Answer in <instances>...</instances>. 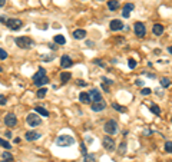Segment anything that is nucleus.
<instances>
[{
  "label": "nucleus",
  "mask_w": 172,
  "mask_h": 162,
  "mask_svg": "<svg viewBox=\"0 0 172 162\" xmlns=\"http://www.w3.org/2000/svg\"><path fill=\"white\" fill-rule=\"evenodd\" d=\"M88 93H89V99H91V102H92V103H95V102H99V100H102V95H101L99 89L93 88V89H91V90H89Z\"/></svg>",
  "instance_id": "obj_7"
},
{
  "label": "nucleus",
  "mask_w": 172,
  "mask_h": 162,
  "mask_svg": "<svg viewBox=\"0 0 172 162\" xmlns=\"http://www.w3.org/2000/svg\"><path fill=\"white\" fill-rule=\"evenodd\" d=\"M5 123H6L9 128L16 126V125H17V116L13 115V113H7V115L5 116Z\"/></svg>",
  "instance_id": "obj_9"
},
{
  "label": "nucleus",
  "mask_w": 172,
  "mask_h": 162,
  "mask_svg": "<svg viewBox=\"0 0 172 162\" xmlns=\"http://www.w3.org/2000/svg\"><path fill=\"white\" fill-rule=\"evenodd\" d=\"M109 27H111V30H113V32H118V30H122V29H123V23H122L119 19H113V20L111 22Z\"/></svg>",
  "instance_id": "obj_10"
},
{
  "label": "nucleus",
  "mask_w": 172,
  "mask_h": 162,
  "mask_svg": "<svg viewBox=\"0 0 172 162\" xmlns=\"http://www.w3.org/2000/svg\"><path fill=\"white\" fill-rule=\"evenodd\" d=\"M93 63H96V65H99V66H105V63H103L101 59H96V60H93Z\"/></svg>",
  "instance_id": "obj_40"
},
{
  "label": "nucleus",
  "mask_w": 172,
  "mask_h": 162,
  "mask_svg": "<svg viewBox=\"0 0 172 162\" xmlns=\"http://www.w3.org/2000/svg\"><path fill=\"white\" fill-rule=\"evenodd\" d=\"M0 146H3V148L7 149V151H10V148H12V145H10L7 141H5L3 138H0Z\"/></svg>",
  "instance_id": "obj_26"
},
{
  "label": "nucleus",
  "mask_w": 172,
  "mask_h": 162,
  "mask_svg": "<svg viewBox=\"0 0 172 162\" xmlns=\"http://www.w3.org/2000/svg\"><path fill=\"white\" fill-rule=\"evenodd\" d=\"M70 78H72V75H70L69 72H63V73L60 75V80H62V83H67V82L70 80Z\"/></svg>",
  "instance_id": "obj_20"
},
{
  "label": "nucleus",
  "mask_w": 172,
  "mask_h": 162,
  "mask_svg": "<svg viewBox=\"0 0 172 162\" xmlns=\"http://www.w3.org/2000/svg\"><path fill=\"white\" fill-rule=\"evenodd\" d=\"M80 153L85 156V155H88V149H86V145L85 143H80Z\"/></svg>",
  "instance_id": "obj_37"
},
{
  "label": "nucleus",
  "mask_w": 172,
  "mask_h": 162,
  "mask_svg": "<svg viewBox=\"0 0 172 162\" xmlns=\"http://www.w3.org/2000/svg\"><path fill=\"white\" fill-rule=\"evenodd\" d=\"M2 156H3V159H5V161H13V155H12L10 152H7V151H6V152H3V153H2Z\"/></svg>",
  "instance_id": "obj_31"
},
{
  "label": "nucleus",
  "mask_w": 172,
  "mask_h": 162,
  "mask_svg": "<svg viewBox=\"0 0 172 162\" xmlns=\"http://www.w3.org/2000/svg\"><path fill=\"white\" fill-rule=\"evenodd\" d=\"M143 133H145V135H151V133H152V131H149V129H146V131H145Z\"/></svg>",
  "instance_id": "obj_47"
},
{
  "label": "nucleus",
  "mask_w": 172,
  "mask_h": 162,
  "mask_svg": "<svg viewBox=\"0 0 172 162\" xmlns=\"http://www.w3.org/2000/svg\"><path fill=\"white\" fill-rule=\"evenodd\" d=\"M133 5L132 3H126L125 6H123V9H122V16L125 17V19H128L129 16H131V13H132V10H133Z\"/></svg>",
  "instance_id": "obj_11"
},
{
  "label": "nucleus",
  "mask_w": 172,
  "mask_h": 162,
  "mask_svg": "<svg viewBox=\"0 0 172 162\" xmlns=\"http://www.w3.org/2000/svg\"><path fill=\"white\" fill-rule=\"evenodd\" d=\"M60 65H62V68H70L73 65V60L70 59V56L65 55V56L60 58Z\"/></svg>",
  "instance_id": "obj_13"
},
{
  "label": "nucleus",
  "mask_w": 172,
  "mask_h": 162,
  "mask_svg": "<svg viewBox=\"0 0 172 162\" xmlns=\"http://www.w3.org/2000/svg\"><path fill=\"white\" fill-rule=\"evenodd\" d=\"M40 60H43V62H50V60H53V58H52L50 55H40Z\"/></svg>",
  "instance_id": "obj_32"
},
{
  "label": "nucleus",
  "mask_w": 172,
  "mask_h": 162,
  "mask_svg": "<svg viewBox=\"0 0 172 162\" xmlns=\"http://www.w3.org/2000/svg\"><path fill=\"white\" fill-rule=\"evenodd\" d=\"M82 162H96V156L95 155H85Z\"/></svg>",
  "instance_id": "obj_25"
},
{
  "label": "nucleus",
  "mask_w": 172,
  "mask_h": 162,
  "mask_svg": "<svg viewBox=\"0 0 172 162\" xmlns=\"http://www.w3.org/2000/svg\"><path fill=\"white\" fill-rule=\"evenodd\" d=\"M15 43L20 48V49H30L33 46V40L29 36H19L15 39Z\"/></svg>",
  "instance_id": "obj_1"
},
{
  "label": "nucleus",
  "mask_w": 172,
  "mask_h": 162,
  "mask_svg": "<svg viewBox=\"0 0 172 162\" xmlns=\"http://www.w3.org/2000/svg\"><path fill=\"white\" fill-rule=\"evenodd\" d=\"M3 162H12V161H3Z\"/></svg>",
  "instance_id": "obj_52"
},
{
  "label": "nucleus",
  "mask_w": 172,
  "mask_h": 162,
  "mask_svg": "<svg viewBox=\"0 0 172 162\" xmlns=\"http://www.w3.org/2000/svg\"><path fill=\"white\" fill-rule=\"evenodd\" d=\"M146 76H148V78H151V79H153V78H155V75H152V73H148Z\"/></svg>",
  "instance_id": "obj_48"
},
{
  "label": "nucleus",
  "mask_w": 172,
  "mask_h": 162,
  "mask_svg": "<svg viewBox=\"0 0 172 162\" xmlns=\"http://www.w3.org/2000/svg\"><path fill=\"white\" fill-rule=\"evenodd\" d=\"M86 45H88V46H91V48H93V45H95V43H93V42H91V40H89V42H86Z\"/></svg>",
  "instance_id": "obj_45"
},
{
  "label": "nucleus",
  "mask_w": 172,
  "mask_h": 162,
  "mask_svg": "<svg viewBox=\"0 0 172 162\" xmlns=\"http://www.w3.org/2000/svg\"><path fill=\"white\" fill-rule=\"evenodd\" d=\"M168 52H169V53L172 55V46H169V48H168Z\"/></svg>",
  "instance_id": "obj_50"
},
{
  "label": "nucleus",
  "mask_w": 172,
  "mask_h": 162,
  "mask_svg": "<svg viewBox=\"0 0 172 162\" xmlns=\"http://www.w3.org/2000/svg\"><path fill=\"white\" fill-rule=\"evenodd\" d=\"M151 92H152V90H151L149 88H143V89L141 90V95H142V96H148V95H151Z\"/></svg>",
  "instance_id": "obj_36"
},
{
  "label": "nucleus",
  "mask_w": 172,
  "mask_h": 162,
  "mask_svg": "<svg viewBox=\"0 0 172 162\" xmlns=\"http://www.w3.org/2000/svg\"><path fill=\"white\" fill-rule=\"evenodd\" d=\"M126 152V142H122L121 145H119V151H118V153L119 155H123Z\"/></svg>",
  "instance_id": "obj_30"
},
{
  "label": "nucleus",
  "mask_w": 172,
  "mask_h": 162,
  "mask_svg": "<svg viewBox=\"0 0 172 162\" xmlns=\"http://www.w3.org/2000/svg\"><path fill=\"white\" fill-rule=\"evenodd\" d=\"M108 7H109V10H116L119 7V2H116V0H109Z\"/></svg>",
  "instance_id": "obj_19"
},
{
  "label": "nucleus",
  "mask_w": 172,
  "mask_h": 162,
  "mask_svg": "<svg viewBox=\"0 0 172 162\" xmlns=\"http://www.w3.org/2000/svg\"><path fill=\"white\" fill-rule=\"evenodd\" d=\"M0 105H2V106L6 105V98H5L3 95H0Z\"/></svg>",
  "instance_id": "obj_39"
},
{
  "label": "nucleus",
  "mask_w": 172,
  "mask_h": 162,
  "mask_svg": "<svg viewBox=\"0 0 172 162\" xmlns=\"http://www.w3.org/2000/svg\"><path fill=\"white\" fill-rule=\"evenodd\" d=\"M25 138H26L27 141H37V139L40 138V133H39V132H35V131H29V132H26Z\"/></svg>",
  "instance_id": "obj_15"
},
{
  "label": "nucleus",
  "mask_w": 172,
  "mask_h": 162,
  "mask_svg": "<svg viewBox=\"0 0 172 162\" xmlns=\"http://www.w3.org/2000/svg\"><path fill=\"white\" fill-rule=\"evenodd\" d=\"M128 66H129L131 69H135V68H136V60H135V59H129V60H128Z\"/></svg>",
  "instance_id": "obj_35"
},
{
  "label": "nucleus",
  "mask_w": 172,
  "mask_h": 162,
  "mask_svg": "<svg viewBox=\"0 0 172 162\" xmlns=\"http://www.w3.org/2000/svg\"><path fill=\"white\" fill-rule=\"evenodd\" d=\"M102 143H103V148H105L106 151H113V149H115V141H113L109 135H106V136L102 139Z\"/></svg>",
  "instance_id": "obj_8"
},
{
  "label": "nucleus",
  "mask_w": 172,
  "mask_h": 162,
  "mask_svg": "<svg viewBox=\"0 0 172 162\" xmlns=\"http://www.w3.org/2000/svg\"><path fill=\"white\" fill-rule=\"evenodd\" d=\"M46 93H47V89H46V88H42V89H39V90H37L36 96H37L39 99H42V98H45V96H46Z\"/></svg>",
  "instance_id": "obj_28"
},
{
  "label": "nucleus",
  "mask_w": 172,
  "mask_h": 162,
  "mask_svg": "<svg viewBox=\"0 0 172 162\" xmlns=\"http://www.w3.org/2000/svg\"><path fill=\"white\" fill-rule=\"evenodd\" d=\"M0 59H2V60H6V59H7V52L3 50L2 48H0Z\"/></svg>",
  "instance_id": "obj_34"
},
{
  "label": "nucleus",
  "mask_w": 172,
  "mask_h": 162,
  "mask_svg": "<svg viewBox=\"0 0 172 162\" xmlns=\"http://www.w3.org/2000/svg\"><path fill=\"white\" fill-rule=\"evenodd\" d=\"M161 86H162V88H169V86H171V79H168V78H161Z\"/></svg>",
  "instance_id": "obj_24"
},
{
  "label": "nucleus",
  "mask_w": 172,
  "mask_h": 162,
  "mask_svg": "<svg viewBox=\"0 0 172 162\" xmlns=\"http://www.w3.org/2000/svg\"><path fill=\"white\" fill-rule=\"evenodd\" d=\"M116 2H119V0H116Z\"/></svg>",
  "instance_id": "obj_53"
},
{
  "label": "nucleus",
  "mask_w": 172,
  "mask_h": 162,
  "mask_svg": "<svg viewBox=\"0 0 172 162\" xmlns=\"http://www.w3.org/2000/svg\"><path fill=\"white\" fill-rule=\"evenodd\" d=\"M112 108L116 109L118 112H126V108H125V106H121V105H118V103H112Z\"/></svg>",
  "instance_id": "obj_29"
},
{
  "label": "nucleus",
  "mask_w": 172,
  "mask_h": 162,
  "mask_svg": "<svg viewBox=\"0 0 172 162\" xmlns=\"http://www.w3.org/2000/svg\"><path fill=\"white\" fill-rule=\"evenodd\" d=\"M79 100H80L82 103H89V102H91L89 93H88V92H82V93L79 95Z\"/></svg>",
  "instance_id": "obj_18"
},
{
  "label": "nucleus",
  "mask_w": 172,
  "mask_h": 162,
  "mask_svg": "<svg viewBox=\"0 0 172 162\" xmlns=\"http://www.w3.org/2000/svg\"><path fill=\"white\" fill-rule=\"evenodd\" d=\"M77 85L83 88V86H86V82H83V80H77Z\"/></svg>",
  "instance_id": "obj_42"
},
{
  "label": "nucleus",
  "mask_w": 172,
  "mask_h": 162,
  "mask_svg": "<svg viewBox=\"0 0 172 162\" xmlns=\"http://www.w3.org/2000/svg\"><path fill=\"white\" fill-rule=\"evenodd\" d=\"M45 76H46V70H45L43 68H40V69H39L35 75H33V80H35V82H37V80H40V79H42V78H45Z\"/></svg>",
  "instance_id": "obj_17"
},
{
  "label": "nucleus",
  "mask_w": 172,
  "mask_h": 162,
  "mask_svg": "<svg viewBox=\"0 0 172 162\" xmlns=\"http://www.w3.org/2000/svg\"><path fill=\"white\" fill-rule=\"evenodd\" d=\"M49 48H50L52 50H56V49H57V45H56V43H53V45L50 43V45H49Z\"/></svg>",
  "instance_id": "obj_41"
},
{
  "label": "nucleus",
  "mask_w": 172,
  "mask_h": 162,
  "mask_svg": "<svg viewBox=\"0 0 172 162\" xmlns=\"http://www.w3.org/2000/svg\"><path fill=\"white\" fill-rule=\"evenodd\" d=\"M75 143V139L70 135H60L56 139V145L57 146H70Z\"/></svg>",
  "instance_id": "obj_2"
},
{
  "label": "nucleus",
  "mask_w": 172,
  "mask_h": 162,
  "mask_svg": "<svg viewBox=\"0 0 172 162\" xmlns=\"http://www.w3.org/2000/svg\"><path fill=\"white\" fill-rule=\"evenodd\" d=\"M26 122L29 123V126L36 128V126H39V125L42 123V119H40V116H37L36 113H29L27 118H26Z\"/></svg>",
  "instance_id": "obj_4"
},
{
  "label": "nucleus",
  "mask_w": 172,
  "mask_h": 162,
  "mask_svg": "<svg viewBox=\"0 0 172 162\" xmlns=\"http://www.w3.org/2000/svg\"><path fill=\"white\" fill-rule=\"evenodd\" d=\"M165 151L169 152V153H172V141H168V142L165 143Z\"/></svg>",
  "instance_id": "obj_33"
},
{
  "label": "nucleus",
  "mask_w": 172,
  "mask_h": 162,
  "mask_svg": "<svg viewBox=\"0 0 172 162\" xmlns=\"http://www.w3.org/2000/svg\"><path fill=\"white\" fill-rule=\"evenodd\" d=\"M13 141H15V143H19V142H20V138H16V139H13Z\"/></svg>",
  "instance_id": "obj_49"
},
{
  "label": "nucleus",
  "mask_w": 172,
  "mask_h": 162,
  "mask_svg": "<svg viewBox=\"0 0 172 162\" xmlns=\"http://www.w3.org/2000/svg\"><path fill=\"white\" fill-rule=\"evenodd\" d=\"M92 110H95V112H101V110H103L105 108H106V102L102 99V100H99V102H95V103H92Z\"/></svg>",
  "instance_id": "obj_12"
},
{
  "label": "nucleus",
  "mask_w": 172,
  "mask_h": 162,
  "mask_svg": "<svg viewBox=\"0 0 172 162\" xmlns=\"http://www.w3.org/2000/svg\"><path fill=\"white\" fill-rule=\"evenodd\" d=\"M103 129H105V132H106L109 136H111V135H115V133L118 132V122L113 120V119H111V120H108V122L105 123Z\"/></svg>",
  "instance_id": "obj_3"
},
{
  "label": "nucleus",
  "mask_w": 172,
  "mask_h": 162,
  "mask_svg": "<svg viewBox=\"0 0 172 162\" xmlns=\"http://www.w3.org/2000/svg\"><path fill=\"white\" fill-rule=\"evenodd\" d=\"M135 83H136L138 86H142V85H143V82H142V80H139V79H138V80H136Z\"/></svg>",
  "instance_id": "obj_43"
},
{
  "label": "nucleus",
  "mask_w": 172,
  "mask_h": 162,
  "mask_svg": "<svg viewBox=\"0 0 172 162\" xmlns=\"http://www.w3.org/2000/svg\"><path fill=\"white\" fill-rule=\"evenodd\" d=\"M35 110H36V113H39V115H42V116H46V118L49 116V110H46V109L42 108V106H37Z\"/></svg>",
  "instance_id": "obj_22"
},
{
  "label": "nucleus",
  "mask_w": 172,
  "mask_h": 162,
  "mask_svg": "<svg viewBox=\"0 0 172 162\" xmlns=\"http://www.w3.org/2000/svg\"><path fill=\"white\" fill-rule=\"evenodd\" d=\"M102 80H103V83H106V85H112L113 83V80H111V79H108V78H102Z\"/></svg>",
  "instance_id": "obj_38"
},
{
  "label": "nucleus",
  "mask_w": 172,
  "mask_h": 162,
  "mask_svg": "<svg viewBox=\"0 0 172 162\" xmlns=\"http://www.w3.org/2000/svg\"><path fill=\"white\" fill-rule=\"evenodd\" d=\"M152 32H153V35H155V36H161V35L163 33V26H162V25H159V23H155V25H153V27H152Z\"/></svg>",
  "instance_id": "obj_16"
},
{
  "label": "nucleus",
  "mask_w": 172,
  "mask_h": 162,
  "mask_svg": "<svg viewBox=\"0 0 172 162\" xmlns=\"http://www.w3.org/2000/svg\"><path fill=\"white\" fill-rule=\"evenodd\" d=\"M46 83H49V79L45 76V78H42L40 80H37V82H35V85L37 86V88H40V86H43V85H46Z\"/></svg>",
  "instance_id": "obj_27"
},
{
  "label": "nucleus",
  "mask_w": 172,
  "mask_h": 162,
  "mask_svg": "<svg viewBox=\"0 0 172 162\" xmlns=\"http://www.w3.org/2000/svg\"><path fill=\"white\" fill-rule=\"evenodd\" d=\"M149 108H151V112H152V113H155L156 116H159V115H161V109H159V106H158V105L151 103V106H149Z\"/></svg>",
  "instance_id": "obj_23"
},
{
  "label": "nucleus",
  "mask_w": 172,
  "mask_h": 162,
  "mask_svg": "<svg viewBox=\"0 0 172 162\" xmlns=\"http://www.w3.org/2000/svg\"><path fill=\"white\" fill-rule=\"evenodd\" d=\"M102 88H103V90H105V92H109V88H108L106 85H102Z\"/></svg>",
  "instance_id": "obj_46"
},
{
  "label": "nucleus",
  "mask_w": 172,
  "mask_h": 162,
  "mask_svg": "<svg viewBox=\"0 0 172 162\" xmlns=\"http://www.w3.org/2000/svg\"><path fill=\"white\" fill-rule=\"evenodd\" d=\"M85 37H86V30H83V29H76V30L73 32V39L82 40V39H85Z\"/></svg>",
  "instance_id": "obj_14"
},
{
  "label": "nucleus",
  "mask_w": 172,
  "mask_h": 162,
  "mask_svg": "<svg viewBox=\"0 0 172 162\" xmlns=\"http://www.w3.org/2000/svg\"><path fill=\"white\" fill-rule=\"evenodd\" d=\"M5 23L10 30H19V29H22V25H23L20 19H7Z\"/></svg>",
  "instance_id": "obj_5"
},
{
  "label": "nucleus",
  "mask_w": 172,
  "mask_h": 162,
  "mask_svg": "<svg viewBox=\"0 0 172 162\" xmlns=\"http://www.w3.org/2000/svg\"><path fill=\"white\" fill-rule=\"evenodd\" d=\"M0 22H6V19H5L3 16H0Z\"/></svg>",
  "instance_id": "obj_51"
},
{
  "label": "nucleus",
  "mask_w": 172,
  "mask_h": 162,
  "mask_svg": "<svg viewBox=\"0 0 172 162\" xmlns=\"http://www.w3.org/2000/svg\"><path fill=\"white\" fill-rule=\"evenodd\" d=\"M55 43H56V45H65V43H66L65 36H62V35H56V36H55Z\"/></svg>",
  "instance_id": "obj_21"
},
{
  "label": "nucleus",
  "mask_w": 172,
  "mask_h": 162,
  "mask_svg": "<svg viewBox=\"0 0 172 162\" xmlns=\"http://www.w3.org/2000/svg\"><path fill=\"white\" fill-rule=\"evenodd\" d=\"M133 30H135V35L138 37H143L145 33H146V27H145V25L142 22H136L135 26H133Z\"/></svg>",
  "instance_id": "obj_6"
},
{
  "label": "nucleus",
  "mask_w": 172,
  "mask_h": 162,
  "mask_svg": "<svg viewBox=\"0 0 172 162\" xmlns=\"http://www.w3.org/2000/svg\"><path fill=\"white\" fill-rule=\"evenodd\" d=\"M6 5V0H0V7H3Z\"/></svg>",
  "instance_id": "obj_44"
}]
</instances>
